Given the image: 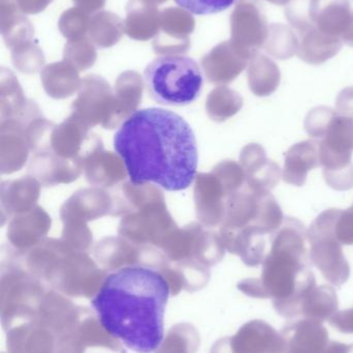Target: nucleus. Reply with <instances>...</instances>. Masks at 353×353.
<instances>
[{
	"mask_svg": "<svg viewBox=\"0 0 353 353\" xmlns=\"http://www.w3.org/2000/svg\"><path fill=\"white\" fill-rule=\"evenodd\" d=\"M113 148L134 185L154 183L179 192L195 181L197 140L190 123L173 111L136 110L115 132Z\"/></svg>",
	"mask_w": 353,
	"mask_h": 353,
	"instance_id": "1",
	"label": "nucleus"
},
{
	"mask_svg": "<svg viewBox=\"0 0 353 353\" xmlns=\"http://www.w3.org/2000/svg\"><path fill=\"white\" fill-rule=\"evenodd\" d=\"M170 296L166 278L154 268L130 265L111 272L92 297L103 330L136 353H152L164 340Z\"/></svg>",
	"mask_w": 353,
	"mask_h": 353,
	"instance_id": "2",
	"label": "nucleus"
},
{
	"mask_svg": "<svg viewBox=\"0 0 353 353\" xmlns=\"http://www.w3.org/2000/svg\"><path fill=\"white\" fill-rule=\"evenodd\" d=\"M307 243V231L303 223L286 216L270 239L261 276L243 280L239 284V290L255 299H272L282 317H299L301 297L316 286Z\"/></svg>",
	"mask_w": 353,
	"mask_h": 353,
	"instance_id": "3",
	"label": "nucleus"
},
{
	"mask_svg": "<svg viewBox=\"0 0 353 353\" xmlns=\"http://www.w3.org/2000/svg\"><path fill=\"white\" fill-rule=\"evenodd\" d=\"M282 208L268 190L245 187L229 201L225 241L231 253L255 268L265 259L268 241L284 222Z\"/></svg>",
	"mask_w": 353,
	"mask_h": 353,
	"instance_id": "4",
	"label": "nucleus"
},
{
	"mask_svg": "<svg viewBox=\"0 0 353 353\" xmlns=\"http://www.w3.org/2000/svg\"><path fill=\"white\" fill-rule=\"evenodd\" d=\"M148 96L164 106L193 104L203 90L201 68L195 59L183 55H163L148 63L143 74Z\"/></svg>",
	"mask_w": 353,
	"mask_h": 353,
	"instance_id": "5",
	"label": "nucleus"
},
{
	"mask_svg": "<svg viewBox=\"0 0 353 353\" xmlns=\"http://www.w3.org/2000/svg\"><path fill=\"white\" fill-rule=\"evenodd\" d=\"M320 164L327 185L336 191L353 188V117L334 110L317 137Z\"/></svg>",
	"mask_w": 353,
	"mask_h": 353,
	"instance_id": "6",
	"label": "nucleus"
},
{
	"mask_svg": "<svg viewBox=\"0 0 353 353\" xmlns=\"http://www.w3.org/2000/svg\"><path fill=\"white\" fill-rule=\"evenodd\" d=\"M340 210H324L315 219L309 230L310 258L312 263L334 286L348 281L350 266L343 253L342 245L334 234V225Z\"/></svg>",
	"mask_w": 353,
	"mask_h": 353,
	"instance_id": "7",
	"label": "nucleus"
},
{
	"mask_svg": "<svg viewBox=\"0 0 353 353\" xmlns=\"http://www.w3.org/2000/svg\"><path fill=\"white\" fill-rule=\"evenodd\" d=\"M233 353H285L286 342L270 324L254 320L243 325L232 340Z\"/></svg>",
	"mask_w": 353,
	"mask_h": 353,
	"instance_id": "8",
	"label": "nucleus"
},
{
	"mask_svg": "<svg viewBox=\"0 0 353 353\" xmlns=\"http://www.w3.org/2000/svg\"><path fill=\"white\" fill-rule=\"evenodd\" d=\"M241 163L247 185L253 189L270 191L280 181V167L268 158L265 150L260 144L245 146L241 152Z\"/></svg>",
	"mask_w": 353,
	"mask_h": 353,
	"instance_id": "9",
	"label": "nucleus"
},
{
	"mask_svg": "<svg viewBox=\"0 0 353 353\" xmlns=\"http://www.w3.org/2000/svg\"><path fill=\"white\" fill-rule=\"evenodd\" d=\"M281 334L286 342L285 353H323L330 343L322 323L303 318L287 324Z\"/></svg>",
	"mask_w": 353,
	"mask_h": 353,
	"instance_id": "10",
	"label": "nucleus"
},
{
	"mask_svg": "<svg viewBox=\"0 0 353 353\" xmlns=\"http://www.w3.org/2000/svg\"><path fill=\"white\" fill-rule=\"evenodd\" d=\"M321 167L317 140H305L291 146L285 152L283 181L295 187H303L310 170Z\"/></svg>",
	"mask_w": 353,
	"mask_h": 353,
	"instance_id": "11",
	"label": "nucleus"
},
{
	"mask_svg": "<svg viewBox=\"0 0 353 353\" xmlns=\"http://www.w3.org/2000/svg\"><path fill=\"white\" fill-rule=\"evenodd\" d=\"M338 297L336 291L328 285L315 286L301 297L299 316L303 319L323 323L338 312Z\"/></svg>",
	"mask_w": 353,
	"mask_h": 353,
	"instance_id": "12",
	"label": "nucleus"
},
{
	"mask_svg": "<svg viewBox=\"0 0 353 353\" xmlns=\"http://www.w3.org/2000/svg\"><path fill=\"white\" fill-rule=\"evenodd\" d=\"M237 0H174L179 7L192 15L208 16L222 13L232 7Z\"/></svg>",
	"mask_w": 353,
	"mask_h": 353,
	"instance_id": "13",
	"label": "nucleus"
},
{
	"mask_svg": "<svg viewBox=\"0 0 353 353\" xmlns=\"http://www.w3.org/2000/svg\"><path fill=\"white\" fill-rule=\"evenodd\" d=\"M334 234L341 245H353V204L347 210L339 212Z\"/></svg>",
	"mask_w": 353,
	"mask_h": 353,
	"instance_id": "14",
	"label": "nucleus"
},
{
	"mask_svg": "<svg viewBox=\"0 0 353 353\" xmlns=\"http://www.w3.org/2000/svg\"><path fill=\"white\" fill-rule=\"evenodd\" d=\"M330 324L344 334H353V307L338 311L330 319Z\"/></svg>",
	"mask_w": 353,
	"mask_h": 353,
	"instance_id": "15",
	"label": "nucleus"
},
{
	"mask_svg": "<svg viewBox=\"0 0 353 353\" xmlns=\"http://www.w3.org/2000/svg\"><path fill=\"white\" fill-rule=\"evenodd\" d=\"M336 111L344 117H353V90H346L336 100Z\"/></svg>",
	"mask_w": 353,
	"mask_h": 353,
	"instance_id": "16",
	"label": "nucleus"
},
{
	"mask_svg": "<svg viewBox=\"0 0 353 353\" xmlns=\"http://www.w3.org/2000/svg\"><path fill=\"white\" fill-rule=\"evenodd\" d=\"M323 353H353V344H342V343L330 341Z\"/></svg>",
	"mask_w": 353,
	"mask_h": 353,
	"instance_id": "17",
	"label": "nucleus"
}]
</instances>
